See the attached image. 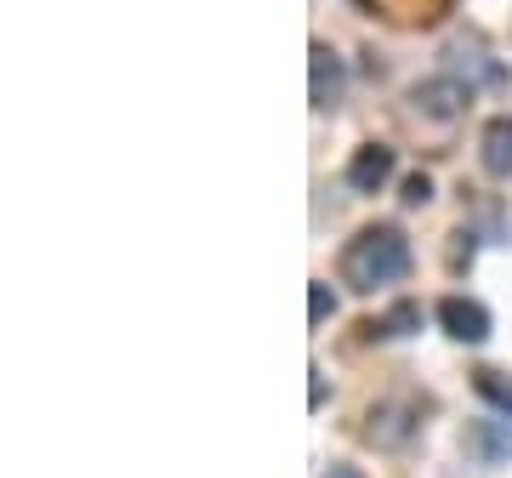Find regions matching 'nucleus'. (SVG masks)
<instances>
[{"mask_svg": "<svg viewBox=\"0 0 512 478\" xmlns=\"http://www.w3.org/2000/svg\"><path fill=\"white\" fill-rule=\"evenodd\" d=\"M399 200L410 205V211H416V205H427V200H433V177H427V171H410V177L399 183Z\"/></svg>", "mask_w": 512, "mask_h": 478, "instance_id": "11", "label": "nucleus"}, {"mask_svg": "<svg viewBox=\"0 0 512 478\" xmlns=\"http://www.w3.org/2000/svg\"><path fill=\"white\" fill-rule=\"evenodd\" d=\"M439 325L450 342H467V348H478L484 336H490V308L484 302H473V296H444L439 302Z\"/></svg>", "mask_w": 512, "mask_h": 478, "instance_id": "4", "label": "nucleus"}, {"mask_svg": "<svg viewBox=\"0 0 512 478\" xmlns=\"http://www.w3.org/2000/svg\"><path fill=\"white\" fill-rule=\"evenodd\" d=\"M478 160L490 177H512V114H495L478 137Z\"/></svg>", "mask_w": 512, "mask_h": 478, "instance_id": "7", "label": "nucleus"}, {"mask_svg": "<svg viewBox=\"0 0 512 478\" xmlns=\"http://www.w3.org/2000/svg\"><path fill=\"white\" fill-rule=\"evenodd\" d=\"M330 313H336V296H330V285L313 279V285H308V319H313V325H325Z\"/></svg>", "mask_w": 512, "mask_h": 478, "instance_id": "12", "label": "nucleus"}, {"mask_svg": "<svg viewBox=\"0 0 512 478\" xmlns=\"http://www.w3.org/2000/svg\"><path fill=\"white\" fill-rule=\"evenodd\" d=\"M444 74H456V80H467V86H473V80H484V86H501V80H507V74H501V63H490V57H484V46H467V40H461V46H450Z\"/></svg>", "mask_w": 512, "mask_h": 478, "instance_id": "8", "label": "nucleus"}, {"mask_svg": "<svg viewBox=\"0 0 512 478\" xmlns=\"http://www.w3.org/2000/svg\"><path fill=\"white\" fill-rule=\"evenodd\" d=\"M416 427H421L416 399H376V405L365 410V439L376 444V450H404V444L416 439Z\"/></svg>", "mask_w": 512, "mask_h": 478, "instance_id": "2", "label": "nucleus"}, {"mask_svg": "<svg viewBox=\"0 0 512 478\" xmlns=\"http://www.w3.org/2000/svg\"><path fill=\"white\" fill-rule=\"evenodd\" d=\"M421 319H427V313H421V302H393V308H387V319H370V325H365V336H416Z\"/></svg>", "mask_w": 512, "mask_h": 478, "instance_id": "9", "label": "nucleus"}, {"mask_svg": "<svg viewBox=\"0 0 512 478\" xmlns=\"http://www.w3.org/2000/svg\"><path fill=\"white\" fill-rule=\"evenodd\" d=\"M325 478H365V473H353V467H336V473H325Z\"/></svg>", "mask_w": 512, "mask_h": 478, "instance_id": "13", "label": "nucleus"}, {"mask_svg": "<svg viewBox=\"0 0 512 478\" xmlns=\"http://www.w3.org/2000/svg\"><path fill=\"white\" fill-rule=\"evenodd\" d=\"M410 274V245L393 222H370L342 245V279L353 291H376V285H399Z\"/></svg>", "mask_w": 512, "mask_h": 478, "instance_id": "1", "label": "nucleus"}, {"mask_svg": "<svg viewBox=\"0 0 512 478\" xmlns=\"http://www.w3.org/2000/svg\"><path fill=\"white\" fill-rule=\"evenodd\" d=\"M387 183H393V148L387 143L353 148V160H348V188L353 194H382Z\"/></svg>", "mask_w": 512, "mask_h": 478, "instance_id": "5", "label": "nucleus"}, {"mask_svg": "<svg viewBox=\"0 0 512 478\" xmlns=\"http://www.w3.org/2000/svg\"><path fill=\"white\" fill-rule=\"evenodd\" d=\"M410 103H416V114H427V120H456V114H467V103H473V86L456 80V74H433V80L410 86Z\"/></svg>", "mask_w": 512, "mask_h": 478, "instance_id": "3", "label": "nucleus"}, {"mask_svg": "<svg viewBox=\"0 0 512 478\" xmlns=\"http://www.w3.org/2000/svg\"><path fill=\"white\" fill-rule=\"evenodd\" d=\"M473 387H478V399H484V405H495L501 416H512V376H507V370L478 365L473 370Z\"/></svg>", "mask_w": 512, "mask_h": 478, "instance_id": "10", "label": "nucleus"}, {"mask_svg": "<svg viewBox=\"0 0 512 478\" xmlns=\"http://www.w3.org/2000/svg\"><path fill=\"white\" fill-rule=\"evenodd\" d=\"M308 63H313V86H308L313 109H336V103H342V86H348V74H342V57L330 52L325 40H313Z\"/></svg>", "mask_w": 512, "mask_h": 478, "instance_id": "6", "label": "nucleus"}]
</instances>
